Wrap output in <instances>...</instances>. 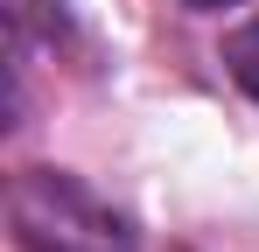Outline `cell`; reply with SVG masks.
I'll return each instance as SVG.
<instances>
[{
  "label": "cell",
  "instance_id": "obj_1",
  "mask_svg": "<svg viewBox=\"0 0 259 252\" xmlns=\"http://www.w3.org/2000/svg\"><path fill=\"white\" fill-rule=\"evenodd\" d=\"M14 224L28 252H133V231L112 203H98L91 189H77L70 175H21L14 189Z\"/></svg>",
  "mask_w": 259,
  "mask_h": 252
},
{
  "label": "cell",
  "instance_id": "obj_2",
  "mask_svg": "<svg viewBox=\"0 0 259 252\" xmlns=\"http://www.w3.org/2000/svg\"><path fill=\"white\" fill-rule=\"evenodd\" d=\"M224 70L259 98V14L245 21V28H231V35H224Z\"/></svg>",
  "mask_w": 259,
  "mask_h": 252
},
{
  "label": "cell",
  "instance_id": "obj_3",
  "mask_svg": "<svg viewBox=\"0 0 259 252\" xmlns=\"http://www.w3.org/2000/svg\"><path fill=\"white\" fill-rule=\"evenodd\" d=\"M189 7H238V0H189Z\"/></svg>",
  "mask_w": 259,
  "mask_h": 252
}]
</instances>
